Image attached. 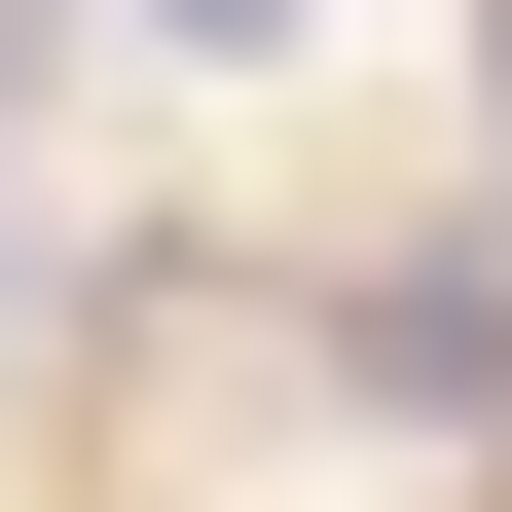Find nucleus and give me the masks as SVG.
Returning <instances> with one entry per match:
<instances>
[{
  "instance_id": "nucleus-1",
  "label": "nucleus",
  "mask_w": 512,
  "mask_h": 512,
  "mask_svg": "<svg viewBox=\"0 0 512 512\" xmlns=\"http://www.w3.org/2000/svg\"><path fill=\"white\" fill-rule=\"evenodd\" d=\"M330 366H366V403H439V439H512V256H366Z\"/></svg>"
},
{
  "instance_id": "nucleus-3",
  "label": "nucleus",
  "mask_w": 512,
  "mask_h": 512,
  "mask_svg": "<svg viewBox=\"0 0 512 512\" xmlns=\"http://www.w3.org/2000/svg\"><path fill=\"white\" fill-rule=\"evenodd\" d=\"M0 74H37V0H0Z\"/></svg>"
},
{
  "instance_id": "nucleus-4",
  "label": "nucleus",
  "mask_w": 512,
  "mask_h": 512,
  "mask_svg": "<svg viewBox=\"0 0 512 512\" xmlns=\"http://www.w3.org/2000/svg\"><path fill=\"white\" fill-rule=\"evenodd\" d=\"M476 74H512V0H476Z\"/></svg>"
},
{
  "instance_id": "nucleus-5",
  "label": "nucleus",
  "mask_w": 512,
  "mask_h": 512,
  "mask_svg": "<svg viewBox=\"0 0 512 512\" xmlns=\"http://www.w3.org/2000/svg\"><path fill=\"white\" fill-rule=\"evenodd\" d=\"M0 293H37V256H0Z\"/></svg>"
},
{
  "instance_id": "nucleus-2",
  "label": "nucleus",
  "mask_w": 512,
  "mask_h": 512,
  "mask_svg": "<svg viewBox=\"0 0 512 512\" xmlns=\"http://www.w3.org/2000/svg\"><path fill=\"white\" fill-rule=\"evenodd\" d=\"M147 37H183V74H293V0H147Z\"/></svg>"
}]
</instances>
